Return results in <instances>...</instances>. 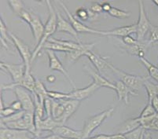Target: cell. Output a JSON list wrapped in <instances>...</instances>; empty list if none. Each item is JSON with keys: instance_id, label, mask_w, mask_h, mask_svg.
<instances>
[{"instance_id": "cell-1", "label": "cell", "mask_w": 158, "mask_h": 139, "mask_svg": "<svg viewBox=\"0 0 158 139\" xmlns=\"http://www.w3.org/2000/svg\"><path fill=\"white\" fill-rule=\"evenodd\" d=\"M47 5L48 6L49 10V17L47 19V22L44 24V32L42 39H40V43L37 44L36 47L35 48L34 51L32 53V58H31V62L32 61L35 59L37 56L40 54V51L44 48V45L48 41V39L51 38V35L57 31V10H55L54 7H53L52 3H51L49 0L46 1Z\"/></svg>"}, {"instance_id": "cell-2", "label": "cell", "mask_w": 158, "mask_h": 139, "mask_svg": "<svg viewBox=\"0 0 158 139\" xmlns=\"http://www.w3.org/2000/svg\"><path fill=\"white\" fill-rule=\"evenodd\" d=\"M113 111H114V108H110L87 119L84 123V127L82 129V139H87L90 137V134H92L96 129L98 128L108 117H110L113 114Z\"/></svg>"}, {"instance_id": "cell-3", "label": "cell", "mask_w": 158, "mask_h": 139, "mask_svg": "<svg viewBox=\"0 0 158 139\" xmlns=\"http://www.w3.org/2000/svg\"><path fill=\"white\" fill-rule=\"evenodd\" d=\"M110 68L117 75L120 81L123 82L130 90L135 93H137L136 91H139L141 87L144 86L145 82L149 79V76H139L128 74L125 72L116 68L112 64H110Z\"/></svg>"}, {"instance_id": "cell-4", "label": "cell", "mask_w": 158, "mask_h": 139, "mask_svg": "<svg viewBox=\"0 0 158 139\" xmlns=\"http://www.w3.org/2000/svg\"><path fill=\"white\" fill-rule=\"evenodd\" d=\"M139 21L136 23V25H137L136 35H137L138 41H143L145 35H146L148 31H149V29H150V27H151L152 24L149 21L146 10H145L144 2L143 1H139Z\"/></svg>"}, {"instance_id": "cell-5", "label": "cell", "mask_w": 158, "mask_h": 139, "mask_svg": "<svg viewBox=\"0 0 158 139\" xmlns=\"http://www.w3.org/2000/svg\"><path fill=\"white\" fill-rule=\"evenodd\" d=\"M58 3L61 5V6L62 7L63 10H64V13L66 14L67 17L69 18V21L71 23V24L73 25V27L74 28V29L76 30L77 33H90V34H98V35H106V32L105 31H98V30L93 29L91 28H89L87 25L84 24L82 22H80L78 19H77L76 17H75L73 14H71L69 10H68L67 6L63 3L61 1H58Z\"/></svg>"}, {"instance_id": "cell-6", "label": "cell", "mask_w": 158, "mask_h": 139, "mask_svg": "<svg viewBox=\"0 0 158 139\" xmlns=\"http://www.w3.org/2000/svg\"><path fill=\"white\" fill-rule=\"evenodd\" d=\"M9 35L12 40L13 43L16 47L17 50L19 52L21 58L23 60V63L25 65V69H31V58H32V54L29 50V47H28L26 43H24L22 40L18 38L17 35L14 34L9 32Z\"/></svg>"}, {"instance_id": "cell-7", "label": "cell", "mask_w": 158, "mask_h": 139, "mask_svg": "<svg viewBox=\"0 0 158 139\" xmlns=\"http://www.w3.org/2000/svg\"><path fill=\"white\" fill-rule=\"evenodd\" d=\"M13 91L15 93L17 98L21 103L23 106V110L25 112H35V102L32 99L29 91L21 87H15L13 88Z\"/></svg>"}, {"instance_id": "cell-8", "label": "cell", "mask_w": 158, "mask_h": 139, "mask_svg": "<svg viewBox=\"0 0 158 139\" xmlns=\"http://www.w3.org/2000/svg\"><path fill=\"white\" fill-rule=\"evenodd\" d=\"M0 66H1V68H3L7 72H9V74L12 77L14 84H19L24 78V73H25V65L24 63L14 64L1 61Z\"/></svg>"}, {"instance_id": "cell-9", "label": "cell", "mask_w": 158, "mask_h": 139, "mask_svg": "<svg viewBox=\"0 0 158 139\" xmlns=\"http://www.w3.org/2000/svg\"><path fill=\"white\" fill-rule=\"evenodd\" d=\"M46 51H47V56H48L49 58V66H50V68L51 70H53V71H58L61 73H62L63 75L65 76V78L69 81L72 87L74 89H77L76 88V85L74 84V81L71 78V76H69L68 72L66 71L65 68L63 67L62 64L60 61V60L58 59V58H57V55L55 54L54 51H51V50H46Z\"/></svg>"}, {"instance_id": "cell-10", "label": "cell", "mask_w": 158, "mask_h": 139, "mask_svg": "<svg viewBox=\"0 0 158 139\" xmlns=\"http://www.w3.org/2000/svg\"><path fill=\"white\" fill-rule=\"evenodd\" d=\"M35 80L32 76L31 73V69H25L24 78L20 82L19 84H11L9 85H3L2 87V90H13V88L15 87H21L23 88L28 90L29 92L32 93L34 94L35 93Z\"/></svg>"}, {"instance_id": "cell-11", "label": "cell", "mask_w": 158, "mask_h": 139, "mask_svg": "<svg viewBox=\"0 0 158 139\" xmlns=\"http://www.w3.org/2000/svg\"><path fill=\"white\" fill-rule=\"evenodd\" d=\"M35 136L28 130H14V129L1 127L0 138L1 139H33Z\"/></svg>"}, {"instance_id": "cell-12", "label": "cell", "mask_w": 158, "mask_h": 139, "mask_svg": "<svg viewBox=\"0 0 158 139\" xmlns=\"http://www.w3.org/2000/svg\"><path fill=\"white\" fill-rule=\"evenodd\" d=\"M100 87L92 83L85 88L74 89L71 92L68 93V99L77 100V101H83L87 97H90L98 90Z\"/></svg>"}, {"instance_id": "cell-13", "label": "cell", "mask_w": 158, "mask_h": 139, "mask_svg": "<svg viewBox=\"0 0 158 139\" xmlns=\"http://www.w3.org/2000/svg\"><path fill=\"white\" fill-rule=\"evenodd\" d=\"M57 31H57V32H66V33L70 34V35H73L77 40V43H80L81 41H80V38H79L78 33L74 29V28L73 27L71 23L69 22V21H67V20L64 19L62 16L61 15V14L57 12Z\"/></svg>"}, {"instance_id": "cell-14", "label": "cell", "mask_w": 158, "mask_h": 139, "mask_svg": "<svg viewBox=\"0 0 158 139\" xmlns=\"http://www.w3.org/2000/svg\"><path fill=\"white\" fill-rule=\"evenodd\" d=\"M29 26L32 31V35L35 39V43L38 44L44 35V24H43L40 17L36 15L35 13H33L32 11H31V20Z\"/></svg>"}, {"instance_id": "cell-15", "label": "cell", "mask_w": 158, "mask_h": 139, "mask_svg": "<svg viewBox=\"0 0 158 139\" xmlns=\"http://www.w3.org/2000/svg\"><path fill=\"white\" fill-rule=\"evenodd\" d=\"M84 69L88 73V75L91 76V78L93 79V81H94L93 83L95 84L97 86H98L99 87H107V88L112 89V90H114L115 91V89H116L115 84H113L110 81H109L107 79L102 76L98 72L94 71L92 68L87 66V65L84 66Z\"/></svg>"}, {"instance_id": "cell-16", "label": "cell", "mask_w": 158, "mask_h": 139, "mask_svg": "<svg viewBox=\"0 0 158 139\" xmlns=\"http://www.w3.org/2000/svg\"><path fill=\"white\" fill-rule=\"evenodd\" d=\"M61 102L64 104V110L61 122L63 125H64L67 120L78 109V108L80 107V101L73 99H65L61 100Z\"/></svg>"}, {"instance_id": "cell-17", "label": "cell", "mask_w": 158, "mask_h": 139, "mask_svg": "<svg viewBox=\"0 0 158 139\" xmlns=\"http://www.w3.org/2000/svg\"><path fill=\"white\" fill-rule=\"evenodd\" d=\"M53 134H58L64 138L82 139V130H76L64 125L56 127L52 131Z\"/></svg>"}, {"instance_id": "cell-18", "label": "cell", "mask_w": 158, "mask_h": 139, "mask_svg": "<svg viewBox=\"0 0 158 139\" xmlns=\"http://www.w3.org/2000/svg\"><path fill=\"white\" fill-rule=\"evenodd\" d=\"M149 46H150V44L149 43V42L146 43L143 42V41H139V43L134 46L124 45L123 49L131 55H134L138 58H145L146 51H147Z\"/></svg>"}, {"instance_id": "cell-19", "label": "cell", "mask_w": 158, "mask_h": 139, "mask_svg": "<svg viewBox=\"0 0 158 139\" xmlns=\"http://www.w3.org/2000/svg\"><path fill=\"white\" fill-rule=\"evenodd\" d=\"M90 62L92 63L98 70V72L100 73L102 71H105V70L109 69L110 68V62H108L106 59L104 58H102L101 56L98 55V54H94L92 51H89L86 54V55Z\"/></svg>"}, {"instance_id": "cell-20", "label": "cell", "mask_w": 158, "mask_h": 139, "mask_svg": "<svg viewBox=\"0 0 158 139\" xmlns=\"http://www.w3.org/2000/svg\"><path fill=\"white\" fill-rule=\"evenodd\" d=\"M80 48L77 50L73 51L72 52L66 54L68 59L70 62H75L80 58H81L82 56L86 55L87 52L92 51V49L94 48L95 43H80Z\"/></svg>"}, {"instance_id": "cell-21", "label": "cell", "mask_w": 158, "mask_h": 139, "mask_svg": "<svg viewBox=\"0 0 158 139\" xmlns=\"http://www.w3.org/2000/svg\"><path fill=\"white\" fill-rule=\"evenodd\" d=\"M115 91L117 94V97H118L119 101H124L125 104H129V94L131 95H138L137 93L132 91L131 90L128 88L125 84H123V82L120 80H118L115 83Z\"/></svg>"}, {"instance_id": "cell-22", "label": "cell", "mask_w": 158, "mask_h": 139, "mask_svg": "<svg viewBox=\"0 0 158 139\" xmlns=\"http://www.w3.org/2000/svg\"><path fill=\"white\" fill-rule=\"evenodd\" d=\"M106 35H113V36H119V37H125L131 35L133 33L137 32V25L136 24L128 25V26L119 27L111 31H105Z\"/></svg>"}, {"instance_id": "cell-23", "label": "cell", "mask_w": 158, "mask_h": 139, "mask_svg": "<svg viewBox=\"0 0 158 139\" xmlns=\"http://www.w3.org/2000/svg\"><path fill=\"white\" fill-rule=\"evenodd\" d=\"M63 125L61 122L57 121L54 120L52 117H47L46 119H43L40 122V125L36 128V131L38 134L40 135V132L43 130H46V131H51L56 128V127H59V126Z\"/></svg>"}, {"instance_id": "cell-24", "label": "cell", "mask_w": 158, "mask_h": 139, "mask_svg": "<svg viewBox=\"0 0 158 139\" xmlns=\"http://www.w3.org/2000/svg\"><path fill=\"white\" fill-rule=\"evenodd\" d=\"M140 127H142V125H141V120L139 117L129 119L121 124L117 133L126 134Z\"/></svg>"}, {"instance_id": "cell-25", "label": "cell", "mask_w": 158, "mask_h": 139, "mask_svg": "<svg viewBox=\"0 0 158 139\" xmlns=\"http://www.w3.org/2000/svg\"><path fill=\"white\" fill-rule=\"evenodd\" d=\"M140 118V117H139ZM141 125L146 130L158 131V113L146 118L141 119Z\"/></svg>"}, {"instance_id": "cell-26", "label": "cell", "mask_w": 158, "mask_h": 139, "mask_svg": "<svg viewBox=\"0 0 158 139\" xmlns=\"http://www.w3.org/2000/svg\"><path fill=\"white\" fill-rule=\"evenodd\" d=\"M33 95H35L38 97L39 100L42 104H44V100L48 97V91L47 90L44 84L42 81L40 80H35V93Z\"/></svg>"}, {"instance_id": "cell-27", "label": "cell", "mask_w": 158, "mask_h": 139, "mask_svg": "<svg viewBox=\"0 0 158 139\" xmlns=\"http://www.w3.org/2000/svg\"><path fill=\"white\" fill-rule=\"evenodd\" d=\"M64 107L63 103L61 101H57L56 100L52 101V117L57 121L61 122L64 113Z\"/></svg>"}, {"instance_id": "cell-28", "label": "cell", "mask_w": 158, "mask_h": 139, "mask_svg": "<svg viewBox=\"0 0 158 139\" xmlns=\"http://www.w3.org/2000/svg\"><path fill=\"white\" fill-rule=\"evenodd\" d=\"M139 60H140L141 62L143 63V65L147 69L149 77L153 78L158 84V66H156V65L153 64L152 63H150L145 58H139Z\"/></svg>"}, {"instance_id": "cell-29", "label": "cell", "mask_w": 158, "mask_h": 139, "mask_svg": "<svg viewBox=\"0 0 158 139\" xmlns=\"http://www.w3.org/2000/svg\"><path fill=\"white\" fill-rule=\"evenodd\" d=\"M0 34H1V43L6 50H9L8 43H10L12 40H11L10 37H9L10 35L8 31H7L6 25L2 18L0 19Z\"/></svg>"}, {"instance_id": "cell-30", "label": "cell", "mask_w": 158, "mask_h": 139, "mask_svg": "<svg viewBox=\"0 0 158 139\" xmlns=\"http://www.w3.org/2000/svg\"><path fill=\"white\" fill-rule=\"evenodd\" d=\"M144 87L147 92L148 104H151L153 98L157 97V84L150 83L148 80L145 82Z\"/></svg>"}, {"instance_id": "cell-31", "label": "cell", "mask_w": 158, "mask_h": 139, "mask_svg": "<svg viewBox=\"0 0 158 139\" xmlns=\"http://www.w3.org/2000/svg\"><path fill=\"white\" fill-rule=\"evenodd\" d=\"M44 48L46 49V50H51V51H53L64 52L66 53V54H68V53H70L73 51L72 50H70V49L67 48V47H64V46L61 45V44L57 43L51 41V40H48V41L46 43Z\"/></svg>"}, {"instance_id": "cell-32", "label": "cell", "mask_w": 158, "mask_h": 139, "mask_svg": "<svg viewBox=\"0 0 158 139\" xmlns=\"http://www.w3.org/2000/svg\"><path fill=\"white\" fill-rule=\"evenodd\" d=\"M1 127H6V128L14 129V130H28L26 124L23 119L16 120V121L9 122V123H5V124H1Z\"/></svg>"}, {"instance_id": "cell-33", "label": "cell", "mask_w": 158, "mask_h": 139, "mask_svg": "<svg viewBox=\"0 0 158 139\" xmlns=\"http://www.w3.org/2000/svg\"><path fill=\"white\" fill-rule=\"evenodd\" d=\"M108 14L113 18H118V19H124V18H129L131 16L130 12H126L124 10L116 8V7H112V9Z\"/></svg>"}, {"instance_id": "cell-34", "label": "cell", "mask_w": 158, "mask_h": 139, "mask_svg": "<svg viewBox=\"0 0 158 139\" xmlns=\"http://www.w3.org/2000/svg\"><path fill=\"white\" fill-rule=\"evenodd\" d=\"M48 40H51V41H53V42L61 44V45L70 49V50H72V51L77 50V49L80 48V46L79 43H74V42H72V41H66V40L57 39H54V38H50Z\"/></svg>"}, {"instance_id": "cell-35", "label": "cell", "mask_w": 158, "mask_h": 139, "mask_svg": "<svg viewBox=\"0 0 158 139\" xmlns=\"http://www.w3.org/2000/svg\"><path fill=\"white\" fill-rule=\"evenodd\" d=\"M8 4H9L10 6L11 7V9L13 10V11H14L16 14H18V16H19L20 14L25 9L24 6V3H23L21 1H18V0L13 1V0H10V1L8 2Z\"/></svg>"}, {"instance_id": "cell-36", "label": "cell", "mask_w": 158, "mask_h": 139, "mask_svg": "<svg viewBox=\"0 0 158 139\" xmlns=\"http://www.w3.org/2000/svg\"><path fill=\"white\" fill-rule=\"evenodd\" d=\"M24 113H25V111L22 110V111L16 112L14 114H13V115L10 116V117H6V118H1V124H5V123H9V122L16 121V120L23 119Z\"/></svg>"}, {"instance_id": "cell-37", "label": "cell", "mask_w": 158, "mask_h": 139, "mask_svg": "<svg viewBox=\"0 0 158 139\" xmlns=\"http://www.w3.org/2000/svg\"><path fill=\"white\" fill-rule=\"evenodd\" d=\"M146 130L143 128V127H140L135 130H132L131 132L124 134L127 137V139H140L141 137L144 134Z\"/></svg>"}, {"instance_id": "cell-38", "label": "cell", "mask_w": 158, "mask_h": 139, "mask_svg": "<svg viewBox=\"0 0 158 139\" xmlns=\"http://www.w3.org/2000/svg\"><path fill=\"white\" fill-rule=\"evenodd\" d=\"M75 17L77 18H80L82 21H87L90 19V14H89V9H86L84 7H80L76 11Z\"/></svg>"}, {"instance_id": "cell-39", "label": "cell", "mask_w": 158, "mask_h": 139, "mask_svg": "<svg viewBox=\"0 0 158 139\" xmlns=\"http://www.w3.org/2000/svg\"><path fill=\"white\" fill-rule=\"evenodd\" d=\"M149 38L148 42L150 45L153 44L154 43L158 42V26L151 25L149 29Z\"/></svg>"}, {"instance_id": "cell-40", "label": "cell", "mask_w": 158, "mask_h": 139, "mask_svg": "<svg viewBox=\"0 0 158 139\" xmlns=\"http://www.w3.org/2000/svg\"><path fill=\"white\" fill-rule=\"evenodd\" d=\"M156 113V111L154 110V108H153V107L152 106V104H147L146 105V107L143 108V111H142L139 117H140L141 119L146 118V117H151V116L155 115Z\"/></svg>"}, {"instance_id": "cell-41", "label": "cell", "mask_w": 158, "mask_h": 139, "mask_svg": "<svg viewBox=\"0 0 158 139\" xmlns=\"http://www.w3.org/2000/svg\"><path fill=\"white\" fill-rule=\"evenodd\" d=\"M48 97H51V99L53 100L61 101V100L68 99V93L64 94V93L57 92V91H48Z\"/></svg>"}, {"instance_id": "cell-42", "label": "cell", "mask_w": 158, "mask_h": 139, "mask_svg": "<svg viewBox=\"0 0 158 139\" xmlns=\"http://www.w3.org/2000/svg\"><path fill=\"white\" fill-rule=\"evenodd\" d=\"M52 101L51 97H47L44 101V111H45L46 114H47V117H52Z\"/></svg>"}, {"instance_id": "cell-43", "label": "cell", "mask_w": 158, "mask_h": 139, "mask_svg": "<svg viewBox=\"0 0 158 139\" xmlns=\"http://www.w3.org/2000/svg\"><path fill=\"white\" fill-rule=\"evenodd\" d=\"M19 17L23 20V21H25V22L28 23V24H29L31 20V11L30 10L24 9V10L20 14Z\"/></svg>"}, {"instance_id": "cell-44", "label": "cell", "mask_w": 158, "mask_h": 139, "mask_svg": "<svg viewBox=\"0 0 158 139\" xmlns=\"http://www.w3.org/2000/svg\"><path fill=\"white\" fill-rule=\"evenodd\" d=\"M122 42L125 46H134L136 45L139 43V41L137 40V39H134L131 35H128V36L123 37L122 38Z\"/></svg>"}, {"instance_id": "cell-45", "label": "cell", "mask_w": 158, "mask_h": 139, "mask_svg": "<svg viewBox=\"0 0 158 139\" xmlns=\"http://www.w3.org/2000/svg\"><path fill=\"white\" fill-rule=\"evenodd\" d=\"M15 112H16L15 110L13 109L10 106H9V107H6L5 108H3V109L0 111L1 118H6V117H10V116L14 114Z\"/></svg>"}, {"instance_id": "cell-46", "label": "cell", "mask_w": 158, "mask_h": 139, "mask_svg": "<svg viewBox=\"0 0 158 139\" xmlns=\"http://www.w3.org/2000/svg\"><path fill=\"white\" fill-rule=\"evenodd\" d=\"M90 10L96 14H100V13H102L103 11L102 6V4L98 3V2H92L91 5H90Z\"/></svg>"}, {"instance_id": "cell-47", "label": "cell", "mask_w": 158, "mask_h": 139, "mask_svg": "<svg viewBox=\"0 0 158 139\" xmlns=\"http://www.w3.org/2000/svg\"><path fill=\"white\" fill-rule=\"evenodd\" d=\"M13 109L15 110L16 112H19V111H22L23 110V106L21 104V103L19 101H13L12 104L10 105Z\"/></svg>"}, {"instance_id": "cell-48", "label": "cell", "mask_w": 158, "mask_h": 139, "mask_svg": "<svg viewBox=\"0 0 158 139\" xmlns=\"http://www.w3.org/2000/svg\"><path fill=\"white\" fill-rule=\"evenodd\" d=\"M87 139H111V134H98V135L90 137Z\"/></svg>"}, {"instance_id": "cell-49", "label": "cell", "mask_w": 158, "mask_h": 139, "mask_svg": "<svg viewBox=\"0 0 158 139\" xmlns=\"http://www.w3.org/2000/svg\"><path fill=\"white\" fill-rule=\"evenodd\" d=\"M43 139H68V138H64V137H61V136L58 135V134H50V135H47L46 137H42Z\"/></svg>"}, {"instance_id": "cell-50", "label": "cell", "mask_w": 158, "mask_h": 139, "mask_svg": "<svg viewBox=\"0 0 158 139\" xmlns=\"http://www.w3.org/2000/svg\"><path fill=\"white\" fill-rule=\"evenodd\" d=\"M102 6L103 11H105V12L109 13L110 11V10L112 9L111 5H110L109 2H103V3L102 4Z\"/></svg>"}, {"instance_id": "cell-51", "label": "cell", "mask_w": 158, "mask_h": 139, "mask_svg": "<svg viewBox=\"0 0 158 139\" xmlns=\"http://www.w3.org/2000/svg\"><path fill=\"white\" fill-rule=\"evenodd\" d=\"M111 139H127V138L124 134L116 133V134H111Z\"/></svg>"}, {"instance_id": "cell-52", "label": "cell", "mask_w": 158, "mask_h": 139, "mask_svg": "<svg viewBox=\"0 0 158 139\" xmlns=\"http://www.w3.org/2000/svg\"><path fill=\"white\" fill-rule=\"evenodd\" d=\"M151 104L153 107V108H154L155 111H156V112L158 113V97H156L153 98Z\"/></svg>"}, {"instance_id": "cell-53", "label": "cell", "mask_w": 158, "mask_h": 139, "mask_svg": "<svg viewBox=\"0 0 158 139\" xmlns=\"http://www.w3.org/2000/svg\"><path fill=\"white\" fill-rule=\"evenodd\" d=\"M47 82H49V83H51V84H52V83H54V82L55 81L56 78L54 76L50 75L47 77Z\"/></svg>"}, {"instance_id": "cell-54", "label": "cell", "mask_w": 158, "mask_h": 139, "mask_svg": "<svg viewBox=\"0 0 158 139\" xmlns=\"http://www.w3.org/2000/svg\"><path fill=\"white\" fill-rule=\"evenodd\" d=\"M144 139H153L151 134H149V133L146 132H146H145V134H144Z\"/></svg>"}, {"instance_id": "cell-55", "label": "cell", "mask_w": 158, "mask_h": 139, "mask_svg": "<svg viewBox=\"0 0 158 139\" xmlns=\"http://www.w3.org/2000/svg\"><path fill=\"white\" fill-rule=\"evenodd\" d=\"M5 105H4V103H3V100H2V97L1 96V98H0V108L1 110H2L3 108H5Z\"/></svg>"}, {"instance_id": "cell-56", "label": "cell", "mask_w": 158, "mask_h": 139, "mask_svg": "<svg viewBox=\"0 0 158 139\" xmlns=\"http://www.w3.org/2000/svg\"><path fill=\"white\" fill-rule=\"evenodd\" d=\"M153 3L156 4V5L158 6V0H153Z\"/></svg>"}, {"instance_id": "cell-57", "label": "cell", "mask_w": 158, "mask_h": 139, "mask_svg": "<svg viewBox=\"0 0 158 139\" xmlns=\"http://www.w3.org/2000/svg\"><path fill=\"white\" fill-rule=\"evenodd\" d=\"M145 132H146V131H145ZM144 134H145V133H144V134H143V136H142V137H141V138H140V139H144Z\"/></svg>"}, {"instance_id": "cell-58", "label": "cell", "mask_w": 158, "mask_h": 139, "mask_svg": "<svg viewBox=\"0 0 158 139\" xmlns=\"http://www.w3.org/2000/svg\"><path fill=\"white\" fill-rule=\"evenodd\" d=\"M33 139H43V138H40V137H35V138H33Z\"/></svg>"}, {"instance_id": "cell-59", "label": "cell", "mask_w": 158, "mask_h": 139, "mask_svg": "<svg viewBox=\"0 0 158 139\" xmlns=\"http://www.w3.org/2000/svg\"><path fill=\"white\" fill-rule=\"evenodd\" d=\"M157 97H158V84H157Z\"/></svg>"}, {"instance_id": "cell-60", "label": "cell", "mask_w": 158, "mask_h": 139, "mask_svg": "<svg viewBox=\"0 0 158 139\" xmlns=\"http://www.w3.org/2000/svg\"><path fill=\"white\" fill-rule=\"evenodd\" d=\"M157 65H158V64H157Z\"/></svg>"}]
</instances>
